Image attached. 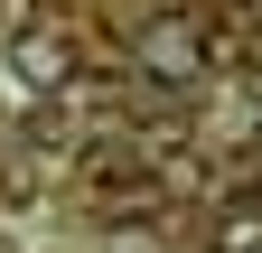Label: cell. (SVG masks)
Returning a JSON list of instances; mask_svg holds the SVG:
<instances>
[{
  "mask_svg": "<svg viewBox=\"0 0 262 253\" xmlns=\"http://www.w3.org/2000/svg\"><path fill=\"white\" fill-rule=\"evenodd\" d=\"M206 56H215V28H196V19H150L141 28V75H159V85H187Z\"/></svg>",
  "mask_w": 262,
  "mask_h": 253,
  "instance_id": "6da1fadb",
  "label": "cell"
},
{
  "mask_svg": "<svg viewBox=\"0 0 262 253\" xmlns=\"http://www.w3.org/2000/svg\"><path fill=\"white\" fill-rule=\"evenodd\" d=\"M10 75H19V85H38V94H56L66 75H75V38H66L56 19H28V28H10Z\"/></svg>",
  "mask_w": 262,
  "mask_h": 253,
  "instance_id": "7a4b0ae2",
  "label": "cell"
},
{
  "mask_svg": "<svg viewBox=\"0 0 262 253\" xmlns=\"http://www.w3.org/2000/svg\"><path fill=\"white\" fill-rule=\"evenodd\" d=\"M225 10H253V0H225Z\"/></svg>",
  "mask_w": 262,
  "mask_h": 253,
  "instance_id": "3957f363",
  "label": "cell"
},
{
  "mask_svg": "<svg viewBox=\"0 0 262 253\" xmlns=\"http://www.w3.org/2000/svg\"><path fill=\"white\" fill-rule=\"evenodd\" d=\"M244 253H262V235H253V244H244Z\"/></svg>",
  "mask_w": 262,
  "mask_h": 253,
  "instance_id": "277c9868",
  "label": "cell"
}]
</instances>
